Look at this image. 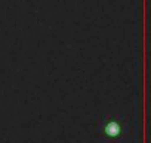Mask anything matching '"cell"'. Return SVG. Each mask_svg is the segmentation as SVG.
I'll return each mask as SVG.
<instances>
[{"label":"cell","instance_id":"cell-1","mask_svg":"<svg viewBox=\"0 0 151 143\" xmlns=\"http://www.w3.org/2000/svg\"><path fill=\"white\" fill-rule=\"evenodd\" d=\"M96 133L101 143H127L129 122L123 115H108L99 121Z\"/></svg>","mask_w":151,"mask_h":143}]
</instances>
